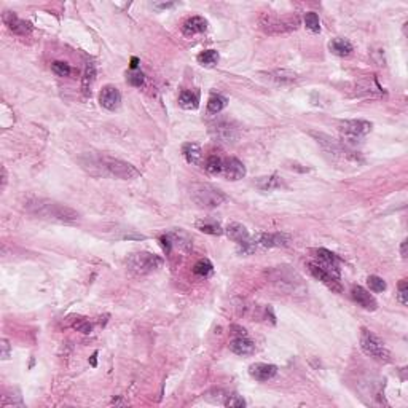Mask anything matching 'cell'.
I'll return each mask as SVG.
<instances>
[{
    "label": "cell",
    "mask_w": 408,
    "mask_h": 408,
    "mask_svg": "<svg viewBox=\"0 0 408 408\" xmlns=\"http://www.w3.org/2000/svg\"><path fill=\"white\" fill-rule=\"evenodd\" d=\"M230 349L238 356H251L255 353V344L252 340L247 338V335H244V337H236L230 343Z\"/></svg>",
    "instance_id": "ac0fdd59"
},
{
    "label": "cell",
    "mask_w": 408,
    "mask_h": 408,
    "mask_svg": "<svg viewBox=\"0 0 408 408\" xmlns=\"http://www.w3.org/2000/svg\"><path fill=\"white\" fill-rule=\"evenodd\" d=\"M10 357V343L8 340H2V359L7 360Z\"/></svg>",
    "instance_id": "f35d334b"
},
{
    "label": "cell",
    "mask_w": 408,
    "mask_h": 408,
    "mask_svg": "<svg viewBox=\"0 0 408 408\" xmlns=\"http://www.w3.org/2000/svg\"><path fill=\"white\" fill-rule=\"evenodd\" d=\"M257 188L263 192H270V190H276V188H281L284 187L282 180L278 177V176H268V177H260L257 182H255Z\"/></svg>",
    "instance_id": "cb8c5ba5"
},
{
    "label": "cell",
    "mask_w": 408,
    "mask_h": 408,
    "mask_svg": "<svg viewBox=\"0 0 408 408\" xmlns=\"http://www.w3.org/2000/svg\"><path fill=\"white\" fill-rule=\"evenodd\" d=\"M223 405L231 406V408H239V406H246V400L238 394H231V396H227V399L223 400Z\"/></svg>",
    "instance_id": "e575fe53"
},
{
    "label": "cell",
    "mask_w": 408,
    "mask_h": 408,
    "mask_svg": "<svg viewBox=\"0 0 408 408\" xmlns=\"http://www.w3.org/2000/svg\"><path fill=\"white\" fill-rule=\"evenodd\" d=\"M222 176L228 180H239L246 176V166L239 161L238 158H228L223 159V171Z\"/></svg>",
    "instance_id": "5bb4252c"
},
{
    "label": "cell",
    "mask_w": 408,
    "mask_h": 408,
    "mask_svg": "<svg viewBox=\"0 0 408 408\" xmlns=\"http://www.w3.org/2000/svg\"><path fill=\"white\" fill-rule=\"evenodd\" d=\"M128 270L136 276H145L163 267V258L152 252H136L128 257Z\"/></svg>",
    "instance_id": "3957f363"
},
{
    "label": "cell",
    "mask_w": 408,
    "mask_h": 408,
    "mask_svg": "<svg viewBox=\"0 0 408 408\" xmlns=\"http://www.w3.org/2000/svg\"><path fill=\"white\" fill-rule=\"evenodd\" d=\"M179 106L187 110H195L199 106V97L193 91H182L179 97Z\"/></svg>",
    "instance_id": "603a6c76"
},
{
    "label": "cell",
    "mask_w": 408,
    "mask_h": 408,
    "mask_svg": "<svg viewBox=\"0 0 408 408\" xmlns=\"http://www.w3.org/2000/svg\"><path fill=\"white\" fill-rule=\"evenodd\" d=\"M24 204H26L24 209L27 214L38 218H45V220H53L59 223H74L80 218L75 209L57 201L38 198V199H29Z\"/></svg>",
    "instance_id": "6da1fadb"
},
{
    "label": "cell",
    "mask_w": 408,
    "mask_h": 408,
    "mask_svg": "<svg viewBox=\"0 0 408 408\" xmlns=\"http://www.w3.org/2000/svg\"><path fill=\"white\" fill-rule=\"evenodd\" d=\"M137 66H139V57H136V56H134L133 59H131V69L136 70V69H137Z\"/></svg>",
    "instance_id": "60d3db41"
},
{
    "label": "cell",
    "mask_w": 408,
    "mask_h": 408,
    "mask_svg": "<svg viewBox=\"0 0 408 408\" xmlns=\"http://www.w3.org/2000/svg\"><path fill=\"white\" fill-rule=\"evenodd\" d=\"M96 80V64L94 63H88L86 64V69H85V75H83V94L85 96H90L91 94V86Z\"/></svg>",
    "instance_id": "7402d4cb"
},
{
    "label": "cell",
    "mask_w": 408,
    "mask_h": 408,
    "mask_svg": "<svg viewBox=\"0 0 408 408\" xmlns=\"http://www.w3.org/2000/svg\"><path fill=\"white\" fill-rule=\"evenodd\" d=\"M96 357H97V353H94V354L91 356V365H93V367H96V363H97V362H96Z\"/></svg>",
    "instance_id": "7bdbcfd3"
},
{
    "label": "cell",
    "mask_w": 408,
    "mask_h": 408,
    "mask_svg": "<svg viewBox=\"0 0 408 408\" xmlns=\"http://www.w3.org/2000/svg\"><path fill=\"white\" fill-rule=\"evenodd\" d=\"M367 284L370 287V290H373V292L376 294H380V292H384L386 290V282L380 278V276H369V279H367Z\"/></svg>",
    "instance_id": "1f68e13d"
},
{
    "label": "cell",
    "mask_w": 408,
    "mask_h": 408,
    "mask_svg": "<svg viewBox=\"0 0 408 408\" xmlns=\"http://www.w3.org/2000/svg\"><path fill=\"white\" fill-rule=\"evenodd\" d=\"M252 239V244L257 249V246L261 247H281V246H287L290 238L284 233H258Z\"/></svg>",
    "instance_id": "30bf717a"
},
{
    "label": "cell",
    "mask_w": 408,
    "mask_h": 408,
    "mask_svg": "<svg viewBox=\"0 0 408 408\" xmlns=\"http://www.w3.org/2000/svg\"><path fill=\"white\" fill-rule=\"evenodd\" d=\"M261 26L267 32H271L273 27H276V32H284V31H292V29H297L298 26V18H284L282 21H279L278 18L273 16H263L261 19Z\"/></svg>",
    "instance_id": "4fadbf2b"
},
{
    "label": "cell",
    "mask_w": 408,
    "mask_h": 408,
    "mask_svg": "<svg viewBox=\"0 0 408 408\" xmlns=\"http://www.w3.org/2000/svg\"><path fill=\"white\" fill-rule=\"evenodd\" d=\"M155 7H158V8H169V7H174V4H156Z\"/></svg>",
    "instance_id": "b9f144b4"
},
{
    "label": "cell",
    "mask_w": 408,
    "mask_h": 408,
    "mask_svg": "<svg viewBox=\"0 0 408 408\" xmlns=\"http://www.w3.org/2000/svg\"><path fill=\"white\" fill-rule=\"evenodd\" d=\"M198 63L204 67H212L218 63V53L215 50H206L198 54Z\"/></svg>",
    "instance_id": "83f0119b"
},
{
    "label": "cell",
    "mask_w": 408,
    "mask_h": 408,
    "mask_svg": "<svg viewBox=\"0 0 408 408\" xmlns=\"http://www.w3.org/2000/svg\"><path fill=\"white\" fill-rule=\"evenodd\" d=\"M228 104V99L220 94H214L208 100V112L209 113H220Z\"/></svg>",
    "instance_id": "484cf974"
},
{
    "label": "cell",
    "mask_w": 408,
    "mask_h": 408,
    "mask_svg": "<svg viewBox=\"0 0 408 408\" xmlns=\"http://www.w3.org/2000/svg\"><path fill=\"white\" fill-rule=\"evenodd\" d=\"M128 81L133 85V86H142L144 85V74L139 70H134V72H131V74H128Z\"/></svg>",
    "instance_id": "8d00e7d4"
},
{
    "label": "cell",
    "mask_w": 408,
    "mask_h": 408,
    "mask_svg": "<svg viewBox=\"0 0 408 408\" xmlns=\"http://www.w3.org/2000/svg\"><path fill=\"white\" fill-rule=\"evenodd\" d=\"M204 168H206V171L209 174H212V176H222V171H223V159L220 156H209L206 159V165H204Z\"/></svg>",
    "instance_id": "4316f807"
},
{
    "label": "cell",
    "mask_w": 408,
    "mask_h": 408,
    "mask_svg": "<svg viewBox=\"0 0 408 408\" xmlns=\"http://www.w3.org/2000/svg\"><path fill=\"white\" fill-rule=\"evenodd\" d=\"M397 300H399L403 306L408 304V282H406V279H402V281L399 282Z\"/></svg>",
    "instance_id": "d590c367"
},
{
    "label": "cell",
    "mask_w": 408,
    "mask_h": 408,
    "mask_svg": "<svg viewBox=\"0 0 408 408\" xmlns=\"http://www.w3.org/2000/svg\"><path fill=\"white\" fill-rule=\"evenodd\" d=\"M99 102H100V106L107 110H116L121 104V93L118 91L116 86L107 85L102 88L99 94Z\"/></svg>",
    "instance_id": "8fae6325"
},
{
    "label": "cell",
    "mask_w": 408,
    "mask_h": 408,
    "mask_svg": "<svg viewBox=\"0 0 408 408\" xmlns=\"http://www.w3.org/2000/svg\"><path fill=\"white\" fill-rule=\"evenodd\" d=\"M304 24L311 32H314V34L320 32V21H319V16L314 11H308L304 14Z\"/></svg>",
    "instance_id": "4dcf8cb0"
},
{
    "label": "cell",
    "mask_w": 408,
    "mask_h": 408,
    "mask_svg": "<svg viewBox=\"0 0 408 408\" xmlns=\"http://www.w3.org/2000/svg\"><path fill=\"white\" fill-rule=\"evenodd\" d=\"M270 75H271L273 80L279 81V83H290V81H294V80L297 78V74H295V72H292V70H285V69H282V70H274L273 74H270Z\"/></svg>",
    "instance_id": "f546056e"
},
{
    "label": "cell",
    "mask_w": 408,
    "mask_h": 408,
    "mask_svg": "<svg viewBox=\"0 0 408 408\" xmlns=\"http://www.w3.org/2000/svg\"><path fill=\"white\" fill-rule=\"evenodd\" d=\"M360 348L362 351L365 353L367 356L373 357L375 360L378 362H391V353L386 349L384 343L373 335L370 330H362V335H360Z\"/></svg>",
    "instance_id": "277c9868"
},
{
    "label": "cell",
    "mask_w": 408,
    "mask_h": 408,
    "mask_svg": "<svg viewBox=\"0 0 408 408\" xmlns=\"http://www.w3.org/2000/svg\"><path fill=\"white\" fill-rule=\"evenodd\" d=\"M2 19H4L5 26L10 29V31L13 34H16V35H29L32 32V24L21 19V18H18L16 14L11 13V11H5Z\"/></svg>",
    "instance_id": "7c38bea8"
},
{
    "label": "cell",
    "mask_w": 408,
    "mask_h": 408,
    "mask_svg": "<svg viewBox=\"0 0 408 408\" xmlns=\"http://www.w3.org/2000/svg\"><path fill=\"white\" fill-rule=\"evenodd\" d=\"M340 131L346 140H359L372 131V123L367 120H346L341 123Z\"/></svg>",
    "instance_id": "8992f818"
},
{
    "label": "cell",
    "mask_w": 408,
    "mask_h": 408,
    "mask_svg": "<svg viewBox=\"0 0 408 408\" xmlns=\"http://www.w3.org/2000/svg\"><path fill=\"white\" fill-rule=\"evenodd\" d=\"M329 50L333 53V54H337V56H349L353 53V43L349 42L348 38H341V37H337V38H332L330 43H329Z\"/></svg>",
    "instance_id": "ffe728a7"
},
{
    "label": "cell",
    "mask_w": 408,
    "mask_h": 408,
    "mask_svg": "<svg viewBox=\"0 0 408 408\" xmlns=\"http://www.w3.org/2000/svg\"><path fill=\"white\" fill-rule=\"evenodd\" d=\"M182 153L187 159V163L190 165H199L201 163V149L198 144H185L182 147Z\"/></svg>",
    "instance_id": "44dd1931"
},
{
    "label": "cell",
    "mask_w": 408,
    "mask_h": 408,
    "mask_svg": "<svg viewBox=\"0 0 408 408\" xmlns=\"http://www.w3.org/2000/svg\"><path fill=\"white\" fill-rule=\"evenodd\" d=\"M212 271H214V267H212V263H211V261H209L208 258H201V260H198V261H196V265H195V268H193V273H195L196 276H199V278H208V276L212 274Z\"/></svg>",
    "instance_id": "f1b7e54d"
},
{
    "label": "cell",
    "mask_w": 408,
    "mask_h": 408,
    "mask_svg": "<svg viewBox=\"0 0 408 408\" xmlns=\"http://www.w3.org/2000/svg\"><path fill=\"white\" fill-rule=\"evenodd\" d=\"M249 373L254 380L265 383L268 380H273V378L278 375V367L271 365V363H252L249 367Z\"/></svg>",
    "instance_id": "9a60e30c"
},
{
    "label": "cell",
    "mask_w": 408,
    "mask_h": 408,
    "mask_svg": "<svg viewBox=\"0 0 408 408\" xmlns=\"http://www.w3.org/2000/svg\"><path fill=\"white\" fill-rule=\"evenodd\" d=\"M217 129V136L218 139H222L223 142H230L233 139H236V133H233V128L230 126H222V125H218Z\"/></svg>",
    "instance_id": "d6a6232c"
},
{
    "label": "cell",
    "mask_w": 408,
    "mask_h": 408,
    "mask_svg": "<svg viewBox=\"0 0 408 408\" xmlns=\"http://www.w3.org/2000/svg\"><path fill=\"white\" fill-rule=\"evenodd\" d=\"M100 168H104V171L109 176L115 179H121V180H131V179H137L140 176V172L123 159H116V158H102L100 159Z\"/></svg>",
    "instance_id": "5b68a950"
},
{
    "label": "cell",
    "mask_w": 408,
    "mask_h": 408,
    "mask_svg": "<svg viewBox=\"0 0 408 408\" xmlns=\"http://www.w3.org/2000/svg\"><path fill=\"white\" fill-rule=\"evenodd\" d=\"M308 268H310V273L314 276L316 279H319L322 284H325L330 290H333V292H341L343 287L340 284V278H337L335 274L329 273L327 270L324 268H320L319 265H316L314 261H311V263H308Z\"/></svg>",
    "instance_id": "9c48e42d"
},
{
    "label": "cell",
    "mask_w": 408,
    "mask_h": 408,
    "mask_svg": "<svg viewBox=\"0 0 408 408\" xmlns=\"http://www.w3.org/2000/svg\"><path fill=\"white\" fill-rule=\"evenodd\" d=\"M406 239L405 241H402V246H400V255H402V258H406Z\"/></svg>",
    "instance_id": "ab89813d"
},
{
    "label": "cell",
    "mask_w": 408,
    "mask_h": 408,
    "mask_svg": "<svg viewBox=\"0 0 408 408\" xmlns=\"http://www.w3.org/2000/svg\"><path fill=\"white\" fill-rule=\"evenodd\" d=\"M351 295H353V300L360 306V308L367 310V311H375L378 308V303L376 300L373 298V295L365 290L360 285H354L353 290H351Z\"/></svg>",
    "instance_id": "2e32d148"
},
{
    "label": "cell",
    "mask_w": 408,
    "mask_h": 408,
    "mask_svg": "<svg viewBox=\"0 0 408 408\" xmlns=\"http://www.w3.org/2000/svg\"><path fill=\"white\" fill-rule=\"evenodd\" d=\"M159 241H161V246L166 254L172 251V247H177L180 251H190V247H192V239L183 230L169 231L159 238Z\"/></svg>",
    "instance_id": "52a82bcc"
},
{
    "label": "cell",
    "mask_w": 408,
    "mask_h": 408,
    "mask_svg": "<svg viewBox=\"0 0 408 408\" xmlns=\"http://www.w3.org/2000/svg\"><path fill=\"white\" fill-rule=\"evenodd\" d=\"M196 228L202 233H206V235H214V236H220L223 233V228L214 220H198Z\"/></svg>",
    "instance_id": "d4e9b609"
},
{
    "label": "cell",
    "mask_w": 408,
    "mask_h": 408,
    "mask_svg": "<svg viewBox=\"0 0 408 408\" xmlns=\"http://www.w3.org/2000/svg\"><path fill=\"white\" fill-rule=\"evenodd\" d=\"M316 265H319L320 268L327 270L329 273L335 274L337 278H340V273H341V268H340V258L335 255L333 252L327 251V249H317L316 251Z\"/></svg>",
    "instance_id": "ba28073f"
},
{
    "label": "cell",
    "mask_w": 408,
    "mask_h": 408,
    "mask_svg": "<svg viewBox=\"0 0 408 408\" xmlns=\"http://www.w3.org/2000/svg\"><path fill=\"white\" fill-rule=\"evenodd\" d=\"M192 199L201 209H214L227 201V195L209 183H196L192 187Z\"/></svg>",
    "instance_id": "7a4b0ae2"
},
{
    "label": "cell",
    "mask_w": 408,
    "mask_h": 408,
    "mask_svg": "<svg viewBox=\"0 0 408 408\" xmlns=\"http://www.w3.org/2000/svg\"><path fill=\"white\" fill-rule=\"evenodd\" d=\"M208 29V21L201 18V16H192L188 18L183 26H182V32L185 37H193L196 34H202Z\"/></svg>",
    "instance_id": "e0dca14e"
},
{
    "label": "cell",
    "mask_w": 408,
    "mask_h": 408,
    "mask_svg": "<svg viewBox=\"0 0 408 408\" xmlns=\"http://www.w3.org/2000/svg\"><path fill=\"white\" fill-rule=\"evenodd\" d=\"M74 329H77V330L81 332V333H91L93 325L88 322V320H78V322L74 324Z\"/></svg>",
    "instance_id": "74e56055"
},
{
    "label": "cell",
    "mask_w": 408,
    "mask_h": 408,
    "mask_svg": "<svg viewBox=\"0 0 408 408\" xmlns=\"http://www.w3.org/2000/svg\"><path fill=\"white\" fill-rule=\"evenodd\" d=\"M51 69H53L54 74H56V75H59V77H69V75H70V72H72L70 66H69L67 63H63V61H56V63H53Z\"/></svg>",
    "instance_id": "836d02e7"
},
{
    "label": "cell",
    "mask_w": 408,
    "mask_h": 408,
    "mask_svg": "<svg viewBox=\"0 0 408 408\" xmlns=\"http://www.w3.org/2000/svg\"><path fill=\"white\" fill-rule=\"evenodd\" d=\"M227 233V236L231 239V241H235L238 244H244L251 239V235H249V231H247V228L241 223H230L225 230Z\"/></svg>",
    "instance_id": "d6986e66"
}]
</instances>
